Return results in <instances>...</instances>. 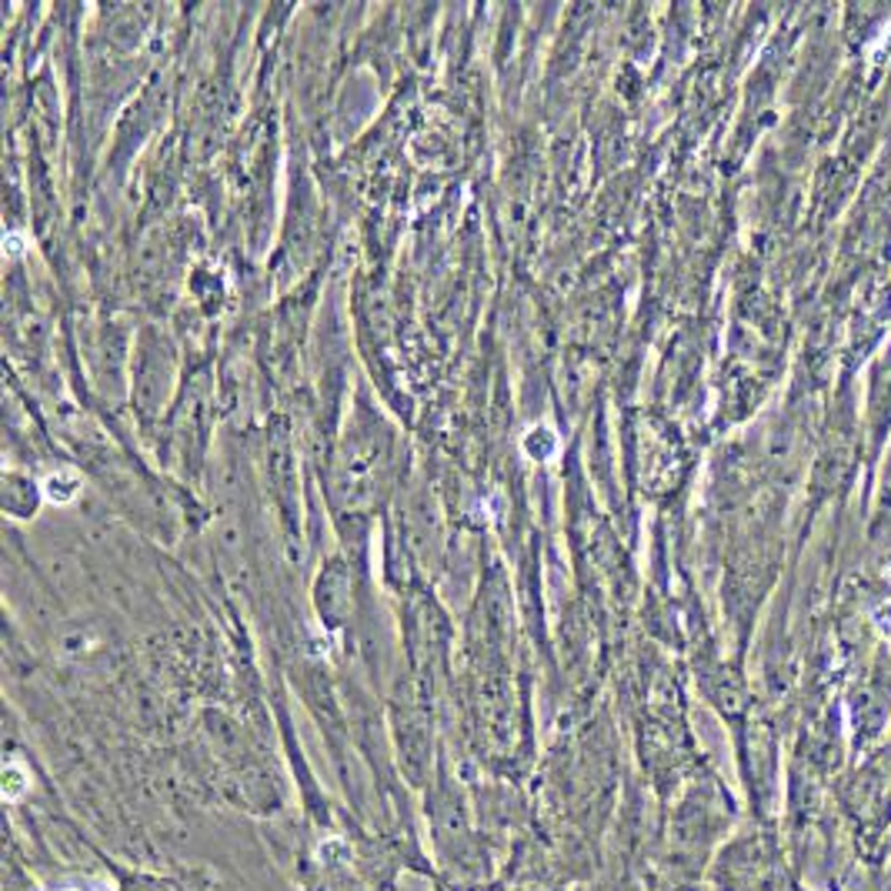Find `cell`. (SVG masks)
I'll return each mask as SVG.
<instances>
[{
    "label": "cell",
    "instance_id": "6da1fadb",
    "mask_svg": "<svg viewBox=\"0 0 891 891\" xmlns=\"http://www.w3.org/2000/svg\"><path fill=\"white\" fill-rule=\"evenodd\" d=\"M881 615H888V631H891V608H881Z\"/></svg>",
    "mask_w": 891,
    "mask_h": 891
}]
</instances>
